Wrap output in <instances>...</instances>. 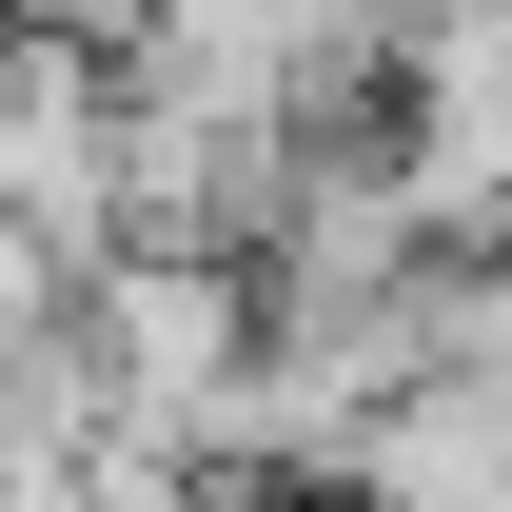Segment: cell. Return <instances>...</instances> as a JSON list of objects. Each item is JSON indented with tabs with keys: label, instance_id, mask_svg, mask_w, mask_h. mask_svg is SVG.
Segmentation results:
<instances>
[{
	"label": "cell",
	"instance_id": "1",
	"mask_svg": "<svg viewBox=\"0 0 512 512\" xmlns=\"http://www.w3.org/2000/svg\"><path fill=\"white\" fill-rule=\"evenodd\" d=\"M0 237H40L60 276L119 256V60L99 40H0Z\"/></svg>",
	"mask_w": 512,
	"mask_h": 512
}]
</instances>
